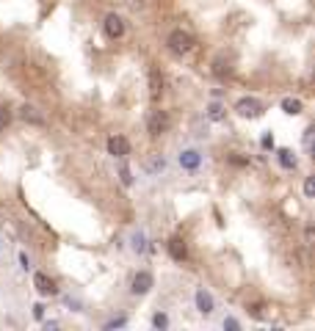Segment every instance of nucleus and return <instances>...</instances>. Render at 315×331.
I'll list each match as a JSON object with an SVG mask.
<instances>
[{
  "instance_id": "1",
  "label": "nucleus",
  "mask_w": 315,
  "mask_h": 331,
  "mask_svg": "<svg viewBox=\"0 0 315 331\" xmlns=\"http://www.w3.org/2000/svg\"><path fill=\"white\" fill-rule=\"evenodd\" d=\"M166 44H169V50H172V53H177V55H185V53H191V50L196 47L194 36H191L188 30H183V28L172 30V33H169V39H166Z\"/></svg>"
},
{
  "instance_id": "2",
  "label": "nucleus",
  "mask_w": 315,
  "mask_h": 331,
  "mask_svg": "<svg viewBox=\"0 0 315 331\" xmlns=\"http://www.w3.org/2000/svg\"><path fill=\"white\" fill-rule=\"evenodd\" d=\"M263 111H266L263 102L255 100V97H241V100L235 102V113L244 119H257V116H263Z\"/></svg>"
},
{
  "instance_id": "3",
  "label": "nucleus",
  "mask_w": 315,
  "mask_h": 331,
  "mask_svg": "<svg viewBox=\"0 0 315 331\" xmlns=\"http://www.w3.org/2000/svg\"><path fill=\"white\" fill-rule=\"evenodd\" d=\"M147 130H149V136H152V138L163 136V133L169 130V116H166V111H152V113H149Z\"/></svg>"
},
{
  "instance_id": "4",
  "label": "nucleus",
  "mask_w": 315,
  "mask_h": 331,
  "mask_svg": "<svg viewBox=\"0 0 315 331\" xmlns=\"http://www.w3.org/2000/svg\"><path fill=\"white\" fill-rule=\"evenodd\" d=\"M102 28H105V33L111 36V39H119V36H125V19H122L119 14H108Z\"/></svg>"
},
{
  "instance_id": "5",
  "label": "nucleus",
  "mask_w": 315,
  "mask_h": 331,
  "mask_svg": "<svg viewBox=\"0 0 315 331\" xmlns=\"http://www.w3.org/2000/svg\"><path fill=\"white\" fill-rule=\"evenodd\" d=\"M108 152H111L113 158H127V155H130V141H127L125 136H111L108 138Z\"/></svg>"
},
{
  "instance_id": "6",
  "label": "nucleus",
  "mask_w": 315,
  "mask_h": 331,
  "mask_svg": "<svg viewBox=\"0 0 315 331\" xmlns=\"http://www.w3.org/2000/svg\"><path fill=\"white\" fill-rule=\"evenodd\" d=\"M149 290H152V273L138 271L136 276H133V293H136V296H147Z\"/></svg>"
},
{
  "instance_id": "7",
  "label": "nucleus",
  "mask_w": 315,
  "mask_h": 331,
  "mask_svg": "<svg viewBox=\"0 0 315 331\" xmlns=\"http://www.w3.org/2000/svg\"><path fill=\"white\" fill-rule=\"evenodd\" d=\"M180 166H183L185 171H196L202 166V155L196 152V149H183L180 152Z\"/></svg>"
},
{
  "instance_id": "8",
  "label": "nucleus",
  "mask_w": 315,
  "mask_h": 331,
  "mask_svg": "<svg viewBox=\"0 0 315 331\" xmlns=\"http://www.w3.org/2000/svg\"><path fill=\"white\" fill-rule=\"evenodd\" d=\"M163 168H166V158L158 155V152H149L147 160H144V171L147 174H161Z\"/></svg>"
},
{
  "instance_id": "9",
  "label": "nucleus",
  "mask_w": 315,
  "mask_h": 331,
  "mask_svg": "<svg viewBox=\"0 0 315 331\" xmlns=\"http://www.w3.org/2000/svg\"><path fill=\"white\" fill-rule=\"evenodd\" d=\"M169 254H172V260H177V262H183L185 257H188V246H185L183 237H172V240H169Z\"/></svg>"
},
{
  "instance_id": "10",
  "label": "nucleus",
  "mask_w": 315,
  "mask_h": 331,
  "mask_svg": "<svg viewBox=\"0 0 315 331\" xmlns=\"http://www.w3.org/2000/svg\"><path fill=\"white\" fill-rule=\"evenodd\" d=\"M33 284H36V290H39V296H55V293H58L55 284H53V279H47L44 273H36Z\"/></svg>"
},
{
  "instance_id": "11",
  "label": "nucleus",
  "mask_w": 315,
  "mask_h": 331,
  "mask_svg": "<svg viewBox=\"0 0 315 331\" xmlns=\"http://www.w3.org/2000/svg\"><path fill=\"white\" fill-rule=\"evenodd\" d=\"M19 119L28 122V124H39V127L44 124V116L39 113V108H33V105H22V108H19Z\"/></svg>"
},
{
  "instance_id": "12",
  "label": "nucleus",
  "mask_w": 315,
  "mask_h": 331,
  "mask_svg": "<svg viewBox=\"0 0 315 331\" xmlns=\"http://www.w3.org/2000/svg\"><path fill=\"white\" fill-rule=\"evenodd\" d=\"M196 309H199L202 315L213 312V296H210L208 290H196Z\"/></svg>"
},
{
  "instance_id": "13",
  "label": "nucleus",
  "mask_w": 315,
  "mask_h": 331,
  "mask_svg": "<svg viewBox=\"0 0 315 331\" xmlns=\"http://www.w3.org/2000/svg\"><path fill=\"white\" fill-rule=\"evenodd\" d=\"M161 94H163V75L158 69H152V72H149V97L158 100Z\"/></svg>"
},
{
  "instance_id": "14",
  "label": "nucleus",
  "mask_w": 315,
  "mask_h": 331,
  "mask_svg": "<svg viewBox=\"0 0 315 331\" xmlns=\"http://www.w3.org/2000/svg\"><path fill=\"white\" fill-rule=\"evenodd\" d=\"M277 158H280L282 168H288V171H291V168H296V158H293L291 149H280V155H277Z\"/></svg>"
},
{
  "instance_id": "15",
  "label": "nucleus",
  "mask_w": 315,
  "mask_h": 331,
  "mask_svg": "<svg viewBox=\"0 0 315 331\" xmlns=\"http://www.w3.org/2000/svg\"><path fill=\"white\" fill-rule=\"evenodd\" d=\"M282 111H285V113H291V116L302 113V100H293V97H285V100H282Z\"/></svg>"
},
{
  "instance_id": "16",
  "label": "nucleus",
  "mask_w": 315,
  "mask_h": 331,
  "mask_svg": "<svg viewBox=\"0 0 315 331\" xmlns=\"http://www.w3.org/2000/svg\"><path fill=\"white\" fill-rule=\"evenodd\" d=\"M208 119H210V122H221V119H224V105L213 102V105L208 108Z\"/></svg>"
},
{
  "instance_id": "17",
  "label": "nucleus",
  "mask_w": 315,
  "mask_h": 331,
  "mask_svg": "<svg viewBox=\"0 0 315 331\" xmlns=\"http://www.w3.org/2000/svg\"><path fill=\"white\" fill-rule=\"evenodd\" d=\"M119 179H122V185H127V188L133 185V177H130V168H127V166L119 168Z\"/></svg>"
},
{
  "instance_id": "18",
  "label": "nucleus",
  "mask_w": 315,
  "mask_h": 331,
  "mask_svg": "<svg viewBox=\"0 0 315 331\" xmlns=\"http://www.w3.org/2000/svg\"><path fill=\"white\" fill-rule=\"evenodd\" d=\"M304 196H307V199H313V196H315V179L313 177L304 179Z\"/></svg>"
},
{
  "instance_id": "19",
  "label": "nucleus",
  "mask_w": 315,
  "mask_h": 331,
  "mask_svg": "<svg viewBox=\"0 0 315 331\" xmlns=\"http://www.w3.org/2000/svg\"><path fill=\"white\" fill-rule=\"evenodd\" d=\"M152 326H155V329H166V326H169V318H166V315H155V318H152Z\"/></svg>"
},
{
  "instance_id": "20",
  "label": "nucleus",
  "mask_w": 315,
  "mask_h": 331,
  "mask_svg": "<svg viewBox=\"0 0 315 331\" xmlns=\"http://www.w3.org/2000/svg\"><path fill=\"white\" fill-rule=\"evenodd\" d=\"M8 119H11V113H8V108H3V105H0V130H3V127H6V124H8Z\"/></svg>"
},
{
  "instance_id": "21",
  "label": "nucleus",
  "mask_w": 315,
  "mask_h": 331,
  "mask_svg": "<svg viewBox=\"0 0 315 331\" xmlns=\"http://www.w3.org/2000/svg\"><path fill=\"white\" fill-rule=\"evenodd\" d=\"M133 248H136V251H144V235H141V232L133 235Z\"/></svg>"
},
{
  "instance_id": "22",
  "label": "nucleus",
  "mask_w": 315,
  "mask_h": 331,
  "mask_svg": "<svg viewBox=\"0 0 315 331\" xmlns=\"http://www.w3.org/2000/svg\"><path fill=\"white\" fill-rule=\"evenodd\" d=\"M304 147H313V127H307V130H304Z\"/></svg>"
},
{
  "instance_id": "23",
  "label": "nucleus",
  "mask_w": 315,
  "mask_h": 331,
  "mask_svg": "<svg viewBox=\"0 0 315 331\" xmlns=\"http://www.w3.org/2000/svg\"><path fill=\"white\" fill-rule=\"evenodd\" d=\"M224 329H241V323H238V320H232V318H227L224 320Z\"/></svg>"
},
{
  "instance_id": "24",
  "label": "nucleus",
  "mask_w": 315,
  "mask_h": 331,
  "mask_svg": "<svg viewBox=\"0 0 315 331\" xmlns=\"http://www.w3.org/2000/svg\"><path fill=\"white\" fill-rule=\"evenodd\" d=\"M116 326H125V318H116V320H111V323H108L105 329H116Z\"/></svg>"
},
{
  "instance_id": "25",
  "label": "nucleus",
  "mask_w": 315,
  "mask_h": 331,
  "mask_svg": "<svg viewBox=\"0 0 315 331\" xmlns=\"http://www.w3.org/2000/svg\"><path fill=\"white\" fill-rule=\"evenodd\" d=\"M263 147H266V149H274V138L266 136V138H263Z\"/></svg>"
}]
</instances>
